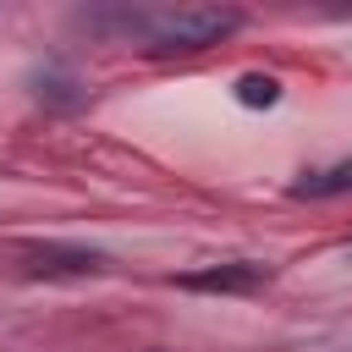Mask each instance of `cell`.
<instances>
[{
    "mask_svg": "<svg viewBox=\"0 0 352 352\" xmlns=\"http://www.w3.org/2000/svg\"><path fill=\"white\" fill-rule=\"evenodd\" d=\"M275 99H280V82L275 77H264V72H242L236 77V104L258 110V104H275Z\"/></svg>",
    "mask_w": 352,
    "mask_h": 352,
    "instance_id": "5b68a950",
    "label": "cell"
},
{
    "mask_svg": "<svg viewBox=\"0 0 352 352\" xmlns=\"http://www.w3.org/2000/svg\"><path fill=\"white\" fill-rule=\"evenodd\" d=\"M28 258H33L38 275H99V270L110 264L99 248H72V242H44V248H33Z\"/></svg>",
    "mask_w": 352,
    "mask_h": 352,
    "instance_id": "7a4b0ae2",
    "label": "cell"
},
{
    "mask_svg": "<svg viewBox=\"0 0 352 352\" xmlns=\"http://www.w3.org/2000/svg\"><path fill=\"white\" fill-rule=\"evenodd\" d=\"M236 11L231 6H182V11H160L148 16V50L165 55H198L209 44H220L226 33H236Z\"/></svg>",
    "mask_w": 352,
    "mask_h": 352,
    "instance_id": "6da1fadb",
    "label": "cell"
},
{
    "mask_svg": "<svg viewBox=\"0 0 352 352\" xmlns=\"http://www.w3.org/2000/svg\"><path fill=\"white\" fill-rule=\"evenodd\" d=\"M292 192H297V198H336V192H352V160H336V165H324V170H302V176L292 182Z\"/></svg>",
    "mask_w": 352,
    "mask_h": 352,
    "instance_id": "277c9868",
    "label": "cell"
},
{
    "mask_svg": "<svg viewBox=\"0 0 352 352\" xmlns=\"http://www.w3.org/2000/svg\"><path fill=\"white\" fill-rule=\"evenodd\" d=\"M264 280H270V270H264V264H248V258H236V264H209V270L182 275V286H192V292H253V286H264Z\"/></svg>",
    "mask_w": 352,
    "mask_h": 352,
    "instance_id": "3957f363",
    "label": "cell"
}]
</instances>
